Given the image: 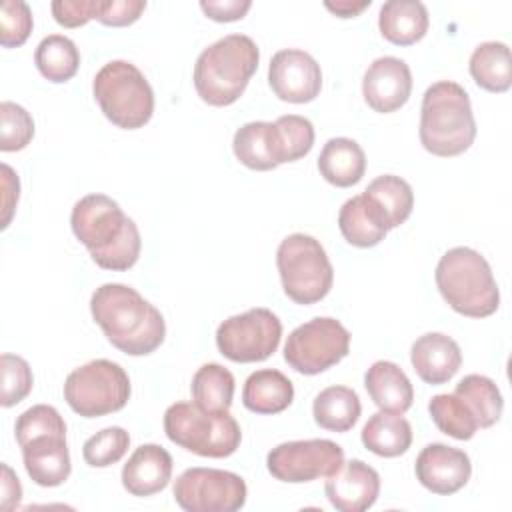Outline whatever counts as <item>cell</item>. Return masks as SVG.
I'll return each instance as SVG.
<instances>
[{
    "instance_id": "33",
    "label": "cell",
    "mask_w": 512,
    "mask_h": 512,
    "mask_svg": "<svg viewBox=\"0 0 512 512\" xmlns=\"http://www.w3.org/2000/svg\"><path fill=\"white\" fill-rule=\"evenodd\" d=\"M38 72L50 82H68L80 66V52L76 44L64 34H50L40 40L34 52Z\"/></svg>"
},
{
    "instance_id": "19",
    "label": "cell",
    "mask_w": 512,
    "mask_h": 512,
    "mask_svg": "<svg viewBox=\"0 0 512 512\" xmlns=\"http://www.w3.org/2000/svg\"><path fill=\"white\" fill-rule=\"evenodd\" d=\"M22 448V460L34 484L44 488L60 486L68 480L72 464L66 436L42 434L28 440Z\"/></svg>"
},
{
    "instance_id": "20",
    "label": "cell",
    "mask_w": 512,
    "mask_h": 512,
    "mask_svg": "<svg viewBox=\"0 0 512 512\" xmlns=\"http://www.w3.org/2000/svg\"><path fill=\"white\" fill-rule=\"evenodd\" d=\"M172 464V456L166 448L158 444H142L122 468V486L132 496H152L168 486Z\"/></svg>"
},
{
    "instance_id": "42",
    "label": "cell",
    "mask_w": 512,
    "mask_h": 512,
    "mask_svg": "<svg viewBox=\"0 0 512 512\" xmlns=\"http://www.w3.org/2000/svg\"><path fill=\"white\" fill-rule=\"evenodd\" d=\"M146 10L144 0H100L96 20L106 26H128Z\"/></svg>"
},
{
    "instance_id": "45",
    "label": "cell",
    "mask_w": 512,
    "mask_h": 512,
    "mask_svg": "<svg viewBox=\"0 0 512 512\" xmlns=\"http://www.w3.org/2000/svg\"><path fill=\"white\" fill-rule=\"evenodd\" d=\"M2 478H0V508L2 510H14L20 506L22 500V486L18 476L12 472L8 464L2 462Z\"/></svg>"
},
{
    "instance_id": "4",
    "label": "cell",
    "mask_w": 512,
    "mask_h": 512,
    "mask_svg": "<svg viewBox=\"0 0 512 512\" xmlns=\"http://www.w3.org/2000/svg\"><path fill=\"white\" fill-rule=\"evenodd\" d=\"M476 138V120L468 92L452 80L426 88L420 108V142L442 158L466 152Z\"/></svg>"
},
{
    "instance_id": "16",
    "label": "cell",
    "mask_w": 512,
    "mask_h": 512,
    "mask_svg": "<svg viewBox=\"0 0 512 512\" xmlns=\"http://www.w3.org/2000/svg\"><path fill=\"white\" fill-rule=\"evenodd\" d=\"M410 92L412 72L402 58L380 56L364 72L362 96L374 112H396L408 102Z\"/></svg>"
},
{
    "instance_id": "21",
    "label": "cell",
    "mask_w": 512,
    "mask_h": 512,
    "mask_svg": "<svg viewBox=\"0 0 512 512\" xmlns=\"http://www.w3.org/2000/svg\"><path fill=\"white\" fill-rule=\"evenodd\" d=\"M234 156L250 170H272L282 164V150L274 122H246L234 132Z\"/></svg>"
},
{
    "instance_id": "2",
    "label": "cell",
    "mask_w": 512,
    "mask_h": 512,
    "mask_svg": "<svg viewBox=\"0 0 512 512\" xmlns=\"http://www.w3.org/2000/svg\"><path fill=\"white\" fill-rule=\"evenodd\" d=\"M70 226L92 260L104 270L124 272L140 258L142 240L136 222L106 194L80 198L72 208Z\"/></svg>"
},
{
    "instance_id": "44",
    "label": "cell",
    "mask_w": 512,
    "mask_h": 512,
    "mask_svg": "<svg viewBox=\"0 0 512 512\" xmlns=\"http://www.w3.org/2000/svg\"><path fill=\"white\" fill-rule=\"evenodd\" d=\"M2 188H4V196H2V228H6L12 220L18 196H20V180L18 174L8 166L2 164Z\"/></svg>"
},
{
    "instance_id": "24",
    "label": "cell",
    "mask_w": 512,
    "mask_h": 512,
    "mask_svg": "<svg viewBox=\"0 0 512 512\" xmlns=\"http://www.w3.org/2000/svg\"><path fill=\"white\" fill-rule=\"evenodd\" d=\"M318 170L332 186L348 188L362 180L366 172V154L352 138H330L318 156Z\"/></svg>"
},
{
    "instance_id": "1",
    "label": "cell",
    "mask_w": 512,
    "mask_h": 512,
    "mask_svg": "<svg viewBox=\"0 0 512 512\" xmlns=\"http://www.w3.org/2000/svg\"><path fill=\"white\" fill-rule=\"evenodd\" d=\"M90 312L108 342L128 356L152 354L164 342V316L132 286H98L90 298Z\"/></svg>"
},
{
    "instance_id": "34",
    "label": "cell",
    "mask_w": 512,
    "mask_h": 512,
    "mask_svg": "<svg viewBox=\"0 0 512 512\" xmlns=\"http://www.w3.org/2000/svg\"><path fill=\"white\" fill-rule=\"evenodd\" d=\"M428 412L438 430L456 440H470L478 430L474 416L456 394L432 396L428 402Z\"/></svg>"
},
{
    "instance_id": "46",
    "label": "cell",
    "mask_w": 512,
    "mask_h": 512,
    "mask_svg": "<svg viewBox=\"0 0 512 512\" xmlns=\"http://www.w3.org/2000/svg\"><path fill=\"white\" fill-rule=\"evenodd\" d=\"M372 2L370 0H336V2H324V6L340 16V18H352L358 16L364 8H368Z\"/></svg>"
},
{
    "instance_id": "40",
    "label": "cell",
    "mask_w": 512,
    "mask_h": 512,
    "mask_svg": "<svg viewBox=\"0 0 512 512\" xmlns=\"http://www.w3.org/2000/svg\"><path fill=\"white\" fill-rule=\"evenodd\" d=\"M34 20L32 10L22 0H4L0 6V44L4 48L22 46L30 32Z\"/></svg>"
},
{
    "instance_id": "11",
    "label": "cell",
    "mask_w": 512,
    "mask_h": 512,
    "mask_svg": "<svg viewBox=\"0 0 512 512\" xmlns=\"http://www.w3.org/2000/svg\"><path fill=\"white\" fill-rule=\"evenodd\" d=\"M282 338V322L268 308H250L226 318L216 330V346L232 362H262L270 358Z\"/></svg>"
},
{
    "instance_id": "6",
    "label": "cell",
    "mask_w": 512,
    "mask_h": 512,
    "mask_svg": "<svg viewBox=\"0 0 512 512\" xmlns=\"http://www.w3.org/2000/svg\"><path fill=\"white\" fill-rule=\"evenodd\" d=\"M92 92L102 114L118 128H142L154 114L152 86L132 62H106L94 76Z\"/></svg>"
},
{
    "instance_id": "31",
    "label": "cell",
    "mask_w": 512,
    "mask_h": 512,
    "mask_svg": "<svg viewBox=\"0 0 512 512\" xmlns=\"http://www.w3.org/2000/svg\"><path fill=\"white\" fill-rule=\"evenodd\" d=\"M454 394L464 402V406L474 416L478 428L494 426L504 410L502 394L494 380L482 374H468L458 384Z\"/></svg>"
},
{
    "instance_id": "7",
    "label": "cell",
    "mask_w": 512,
    "mask_h": 512,
    "mask_svg": "<svg viewBox=\"0 0 512 512\" xmlns=\"http://www.w3.org/2000/svg\"><path fill=\"white\" fill-rule=\"evenodd\" d=\"M164 432L176 446L206 458L232 456L242 440L236 418L226 412H208L194 402H176L164 412Z\"/></svg>"
},
{
    "instance_id": "27",
    "label": "cell",
    "mask_w": 512,
    "mask_h": 512,
    "mask_svg": "<svg viewBox=\"0 0 512 512\" xmlns=\"http://www.w3.org/2000/svg\"><path fill=\"white\" fill-rule=\"evenodd\" d=\"M360 438L364 448L372 454L382 458H396L410 448L412 428L402 414L380 410L368 418Z\"/></svg>"
},
{
    "instance_id": "25",
    "label": "cell",
    "mask_w": 512,
    "mask_h": 512,
    "mask_svg": "<svg viewBox=\"0 0 512 512\" xmlns=\"http://www.w3.org/2000/svg\"><path fill=\"white\" fill-rule=\"evenodd\" d=\"M294 400V384L274 368L252 372L242 388V404L256 414H278Z\"/></svg>"
},
{
    "instance_id": "3",
    "label": "cell",
    "mask_w": 512,
    "mask_h": 512,
    "mask_svg": "<svg viewBox=\"0 0 512 512\" xmlns=\"http://www.w3.org/2000/svg\"><path fill=\"white\" fill-rule=\"evenodd\" d=\"M260 60L256 42L246 34H228L200 52L194 64V88L210 106L234 104L246 90Z\"/></svg>"
},
{
    "instance_id": "22",
    "label": "cell",
    "mask_w": 512,
    "mask_h": 512,
    "mask_svg": "<svg viewBox=\"0 0 512 512\" xmlns=\"http://www.w3.org/2000/svg\"><path fill=\"white\" fill-rule=\"evenodd\" d=\"M364 386L372 402L384 412L404 414L412 406L414 388L404 370L390 360L374 362L364 374Z\"/></svg>"
},
{
    "instance_id": "9",
    "label": "cell",
    "mask_w": 512,
    "mask_h": 512,
    "mask_svg": "<svg viewBox=\"0 0 512 512\" xmlns=\"http://www.w3.org/2000/svg\"><path fill=\"white\" fill-rule=\"evenodd\" d=\"M130 392L126 370L106 358L86 362L64 380V400L84 418H98L122 410Z\"/></svg>"
},
{
    "instance_id": "30",
    "label": "cell",
    "mask_w": 512,
    "mask_h": 512,
    "mask_svg": "<svg viewBox=\"0 0 512 512\" xmlns=\"http://www.w3.org/2000/svg\"><path fill=\"white\" fill-rule=\"evenodd\" d=\"M474 82L488 92H506L512 86V58L504 42H482L470 56Z\"/></svg>"
},
{
    "instance_id": "35",
    "label": "cell",
    "mask_w": 512,
    "mask_h": 512,
    "mask_svg": "<svg viewBox=\"0 0 512 512\" xmlns=\"http://www.w3.org/2000/svg\"><path fill=\"white\" fill-rule=\"evenodd\" d=\"M130 446V434L122 426H108L90 436L82 446V458L92 468L116 464Z\"/></svg>"
},
{
    "instance_id": "38",
    "label": "cell",
    "mask_w": 512,
    "mask_h": 512,
    "mask_svg": "<svg viewBox=\"0 0 512 512\" xmlns=\"http://www.w3.org/2000/svg\"><path fill=\"white\" fill-rule=\"evenodd\" d=\"M14 434H16L18 446H24L28 440L42 434L66 436V422L54 406L36 404L18 416L14 424Z\"/></svg>"
},
{
    "instance_id": "37",
    "label": "cell",
    "mask_w": 512,
    "mask_h": 512,
    "mask_svg": "<svg viewBox=\"0 0 512 512\" xmlns=\"http://www.w3.org/2000/svg\"><path fill=\"white\" fill-rule=\"evenodd\" d=\"M34 138V120L26 108L4 100L0 104V150L16 152L26 148Z\"/></svg>"
},
{
    "instance_id": "41",
    "label": "cell",
    "mask_w": 512,
    "mask_h": 512,
    "mask_svg": "<svg viewBox=\"0 0 512 512\" xmlns=\"http://www.w3.org/2000/svg\"><path fill=\"white\" fill-rule=\"evenodd\" d=\"M52 16L64 28H78L98 16L100 0H54Z\"/></svg>"
},
{
    "instance_id": "32",
    "label": "cell",
    "mask_w": 512,
    "mask_h": 512,
    "mask_svg": "<svg viewBox=\"0 0 512 512\" xmlns=\"http://www.w3.org/2000/svg\"><path fill=\"white\" fill-rule=\"evenodd\" d=\"M234 376L228 368L216 362L202 364L190 384L194 404L208 412H226L234 398Z\"/></svg>"
},
{
    "instance_id": "18",
    "label": "cell",
    "mask_w": 512,
    "mask_h": 512,
    "mask_svg": "<svg viewBox=\"0 0 512 512\" xmlns=\"http://www.w3.org/2000/svg\"><path fill=\"white\" fill-rule=\"evenodd\" d=\"M410 362L420 380L438 386L456 376L462 366V352L454 338L442 332H428L412 344Z\"/></svg>"
},
{
    "instance_id": "14",
    "label": "cell",
    "mask_w": 512,
    "mask_h": 512,
    "mask_svg": "<svg viewBox=\"0 0 512 512\" xmlns=\"http://www.w3.org/2000/svg\"><path fill=\"white\" fill-rule=\"evenodd\" d=\"M268 84L272 92L292 104L312 102L322 88L320 64L304 50H278L268 66Z\"/></svg>"
},
{
    "instance_id": "12",
    "label": "cell",
    "mask_w": 512,
    "mask_h": 512,
    "mask_svg": "<svg viewBox=\"0 0 512 512\" xmlns=\"http://www.w3.org/2000/svg\"><path fill=\"white\" fill-rule=\"evenodd\" d=\"M174 500L186 512H236L246 504L242 476L218 468H188L174 482Z\"/></svg>"
},
{
    "instance_id": "36",
    "label": "cell",
    "mask_w": 512,
    "mask_h": 512,
    "mask_svg": "<svg viewBox=\"0 0 512 512\" xmlns=\"http://www.w3.org/2000/svg\"><path fill=\"white\" fill-rule=\"evenodd\" d=\"M278 130L280 150H282V164L296 162L304 158L314 146V126L308 118L298 114L280 116L274 122Z\"/></svg>"
},
{
    "instance_id": "15",
    "label": "cell",
    "mask_w": 512,
    "mask_h": 512,
    "mask_svg": "<svg viewBox=\"0 0 512 512\" xmlns=\"http://www.w3.org/2000/svg\"><path fill=\"white\" fill-rule=\"evenodd\" d=\"M414 472L426 490L438 496H450L468 484L472 464L464 450L434 442L420 450Z\"/></svg>"
},
{
    "instance_id": "28",
    "label": "cell",
    "mask_w": 512,
    "mask_h": 512,
    "mask_svg": "<svg viewBox=\"0 0 512 512\" xmlns=\"http://www.w3.org/2000/svg\"><path fill=\"white\" fill-rule=\"evenodd\" d=\"M380 212L386 230H392L408 220L414 208L412 186L394 174L376 176L362 192Z\"/></svg>"
},
{
    "instance_id": "23",
    "label": "cell",
    "mask_w": 512,
    "mask_h": 512,
    "mask_svg": "<svg viewBox=\"0 0 512 512\" xmlns=\"http://www.w3.org/2000/svg\"><path fill=\"white\" fill-rule=\"evenodd\" d=\"M428 24V10L420 0H388L380 6V34L396 46H410L422 40Z\"/></svg>"
},
{
    "instance_id": "39",
    "label": "cell",
    "mask_w": 512,
    "mask_h": 512,
    "mask_svg": "<svg viewBox=\"0 0 512 512\" xmlns=\"http://www.w3.org/2000/svg\"><path fill=\"white\" fill-rule=\"evenodd\" d=\"M0 370H2L0 404L4 408H10V406L22 402L30 394L32 384H34L32 368L22 356L4 352L0 356Z\"/></svg>"
},
{
    "instance_id": "17",
    "label": "cell",
    "mask_w": 512,
    "mask_h": 512,
    "mask_svg": "<svg viewBox=\"0 0 512 512\" xmlns=\"http://www.w3.org/2000/svg\"><path fill=\"white\" fill-rule=\"evenodd\" d=\"M324 492L336 510L364 512L378 500L380 476L372 466L354 458L328 476Z\"/></svg>"
},
{
    "instance_id": "10",
    "label": "cell",
    "mask_w": 512,
    "mask_h": 512,
    "mask_svg": "<svg viewBox=\"0 0 512 512\" xmlns=\"http://www.w3.org/2000/svg\"><path fill=\"white\" fill-rule=\"evenodd\" d=\"M350 352V332L330 316L312 318L294 328L284 344V360L300 374L314 376L338 364Z\"/></svg>"
},
{
    "instance_id": "5",
    "label": "cell",
    "mask_w": 512,
    "mask_h": 512,
    "mask_svg": "<svg viewBox=\"0 0 512 512\" xmlns=\"http://www.w3.org/2000/svg\"><path fill=\"white\" fill-rule=\"evenodd\" d=\"M434 280L446 304L468 318H486L500 306V290L486 258L468 246L442 254Z\"/></svg>"
},
{
    "instance_id": "13",
    "label": "cell",
    "mask_w": 512,
    "mask_h": 512,
    "mask_svg": "<svg viewBox=\"0 0 512 512\" xmlns=\"http://www.w3.org/2000/svg\"><path fill=\"white\" fill-rule=\"evenodd\" d=\"M344 464V450L332 440H290L272 448L266 456L268 472L290 484L332 476Z\"/></svg>"
},
{
    "instance_id": "43",
    "label": "cell",
    "mask_w": 512,
    "mask_h": 512,
    "mask_svg": "<svg viewBox=\"0 0 512 512\" xmlns=\"http://www.w3.org/2000/svg\"><path fill=\"white\" fill-rule=\"evenodd\" d=\"M250 6H252L250 0H202L200 2L202 12L216 22L240 20L250 10Z\"/></svg>"
},
{
    "instance_id": "26",
    "label": "cell",
    "mask_w": 512,
    "mask_h": 512,
    "mask_svg": "<svg viewBox=\"0 0 512 512\" xmlns=\"http://www.w3.org/2000/svg\"><path fill=\"white\" fill-rule=\"evenodd\" d=\"M338 228L344 240L356 248H372L386 236V226L380 212L364 196L348 198L338 212Z\"/></svg>"
},
{
    "instance_id": "8",
    "label": "cell",
    "mask_w": 512,
    "mask_h": 512,
    "mask_svg": "<svg viewBox=\"0 0 512 512\" xmlns=\"http://www.w3.org/2000/svg\"><path fill=\"white\" fill-rule=\"evenodd\" d=\"M284 294L296 304L320 302L332 288L334 268L324 246L308 234L286 236L276 250Z\"/></svg>"
},
{
    "instance_id": "29",
    "label": "cell",
    "mask_w": 512,
    "mask_h": 512,
    "mask_svg": "<svg viewBox=\"0 0 512 512\" xmlns=\"http://www.w3.org/2000/svg\"><path fill=\"white\" fill-rule=\"evenodd\" d=\"M360 412V398L348 386H328L312 402L314 422L332 432H348L358 422Z\"/></svg>"
}]
</instances>
